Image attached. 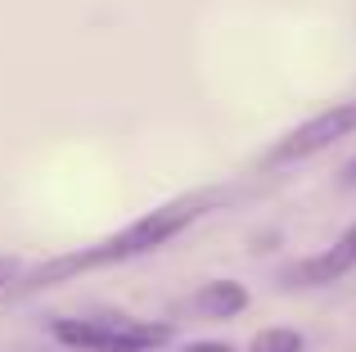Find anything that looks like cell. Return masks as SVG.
Listing matches in <instances>:
<instances>
[{
    "instance_id": "52a82bcc",
    "label": "cell",
    "mask_w": 356,
    "mask_h": 352,
    "mask_svg": "<svg viewBox=\"0 0 356 352\" xmlns=\"http://www.w3.org/2000/svg\"><path fill=\"white\" fill-rule=\"evenodd\" d=\"M18 280H23V262H18L14 253H5V257H0V298H5Z\"/></svg>"
},
{
    "instance_id": "277c9868",
    "label": "cell",
    "mask_w": 356,
    "mask_h": 352,
    "mask_svg": "<svg viewBox=\"0 0 356 352\" xmlns=\"http://www.w3.org/2000/svg\"><path fill=\"white\" fill-rule=\"evenodd\" d=\"M356 266V226H348L339 239H334L325 253H316V257H302V262H293L284 271V280L289 285H298V289H321V285H334V280H343Z\"/></svg>"
},
{
    "instance_id": "8992f818",
    "label": "cell",
    "mask_w": 356,
    "mask_h": 352,
    "mask_svg": "<svg viewBox=\"0 0 356 352\" xmlns=\"http://www.w3.org/2000/svg\"><path fill=\"white\" fill-rule=\"evenodd\" d=\"M302 348H307V339L298 335V330H284V326L261 330V335L248 344V352H302Z\"/></svg>"
},
{
    "instance_id": "9c48e42d",
    "label": "cell",
    "mask_w": 356,
    "mask_h": 352,
    "mask_svg": "<svg viewBox=\"0 0 356 352\" xmlns=\"http://www.w3.org/2000/svg\"><path fill=\"white\" fill-rule=\"evenodd\" d=\"M339 185H343V190H356V159H352L348 168L339 172Z\"/></svg>"
},
{
    "instance_id": "ba28073f",
    "label": "cell",
    "mask_w": 356,
    "mask_h": 352,
    "mask_svg": "<svg viewBox=\"0 0 356 352\" xmlns=\"http://www.w3.org/2000/svg\"><path fill=\"white\" fill-rule=\"evenodd\" d=\"M181 352H235L226 339H199V344H185Z\"/></svg>"
},
{
    "instance_id": "6da1fadb",
    "label": "cell",
    "mask_w": 356,
    "mask_h": 352,
    "mask_svg": "<svg viewBox=\"0 0 356 352\" xmlns=\"http://www.w3.org/2000/svg\"><path fill=\"white\" fill-rule=\"evenodd\" d=\"M221 203H226L221 190H190V194H181V199L163 203V208L145 212L140 221H131L127 230L99 239V244L68 248V253H54V257H45V262H36L32 271H23V280H18L5 298H27V294H41V289H59V285L77 280V275H86V271L145 257V253H154V248H163L167 239H176L181 230H190L194 221H203L212 208H221Z\"/></svg>"
},
{
    "instance_id": "3957f363",
    "label": "cell",
    "mask_w": 356,
    "mask_h": 352,
    "mask_svg": "<svg viewBox=\"0 0 356 352\" xmlns=\"http://www.w3.org/2000/svg\"><path fill=\"white\" fill-rule=\"evenodd\" d=\"M348 136H356V99H348V104H330V109H321V113H312L307 122H298L284 141L270 145V154L261 159V168L302 163V159H312V154L330 150V145L348 141Z\"/></svg>"
},
{
    "instance_id": "7a4b0ae2",
    "label": "cell",
    "mask_w": 356,
    "mask_h": 352,
    "mask_svg": "<svg viewBox=\"0 0 356 352\" xmlns=\"http://www.w3.org/2000/svg\"><path fill=\"white\" fill-rule=\"evenodd\" d=\"M50 335L72 352H154V348L172 344V326L131 321V317H108V321L59 317V321H50Z\"/></svg>"
},
{
    "instance_id": "5b68a950",
    "label": "cell",
    "mask_w": 356,
    "mask_h": 352,
    "mask_svg": "<svg viewBox=\"0 0 356 352\" xmlns=\"http://www.w3.org/2000/svg\"><path fill=\"white\" fill-rule=\"evenodd\" d=\"M194 307H199L203 317L230 321V317H239V312L248 307V289H243L239 280H212V285H203V289L194 294Z\"/></svg>"
}]
</instances>
